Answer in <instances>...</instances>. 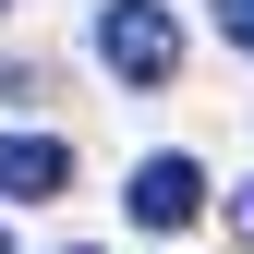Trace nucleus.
I'll use <instances>...</instances> for the list:
<instances>
[{
    "instance_id": "4",
    "label": "nucleus",
    "mask_w": 254,
    "mask_h": 254,
    "mask_svg": "<svg viewBox=\"0 0 254 254\" xmlns=\"http://www.w3.org/2000/svg\"><path fill=\"white\" fill-rule=\"evenodd\" d=\"M218 37H230V49H254V0H218Z\"/></svg>"
},
{
    "instance_id": "1",
    "label": "nucleus",
    "mask_w": 254,
    "mask_h": 254,
    "mask_svg": "<svg viewBox=\"0 0 254 254\" xmlns=\"http://www.w3.org/2000/svg\"><path fill=\"white\" fill-rule=\"evenodd\" d=\"M97 61L133 85V97H145V85H170V73H182V24H170V0H109V12H97Z\"/></svg>"
},
{
    "instance_id": "2",
    "label": "nucleus",
    "mask_w": 254,
    "mask_h": 254,
    "mask_svg": "<svg viewBox=\"0 0 254 254\" xmlns=\"http://www.w3.org/2000/svg\"><path fill=\"white\" fill-rule=\"evenodd\" d=\"M0 194H12V206L73 194V145H61V133H0Z\"/></svg>"
},
{
    "instance_id": "5",
    "label": "nucleus",
    "mask_w": 254,
    "mask_h": 254,
    "mask_svg": "<svg viewBox=\"0 0 254 254\" xmlns=\"http://www.w3.org/2000/svg\"><path fill=\"white\" fill-rule=\"evenodd\" d=\"M230 230H242V242H254V182H242V194H230Z\"/></svg>"
},
{
    "instance_id": "3",
    "label": "nucleus",
    "mask_w": 254,
    "mask_h": 254,
    "mask_svg": "<svg viewBox=\"0 0 254 254\" xmlns=\"http://www.w3.org/2000/svg\"><path fill=\"white\" fill-rule=\"evenodd\" d=\"M133 218H145V230H194V218H206V170H194V157H145V170H133Z\"/></svg>"
},
{
    "instance_id": "6",
    "label": "nucleus",
    "mask_w": 254,
    "mask_h": 254,
    "mask_svg": "<svg viewBox=\"0 0 254 254\" xmlns=\"http://www.w3.org/2000/svg\"><path fill=\"white\" fill-rule=\"evenodd\" d=\"M0 254H12V230H0Z\"/></svg>"
},
{
    "instance_id": "7",
    "label": "nucleus",
    "mask_w": 254,
    "mask_h": 254,
    "mask_svg": "<svg viewBox=\"0 0 254 254\" xmlns=\"http://www.w3.org/2000/svg\"><path fill=\"white\" fill-rule=\"evenodd\" d=\"M73 254H85V242H73Z\"/></svg>"
}]
</instances>
